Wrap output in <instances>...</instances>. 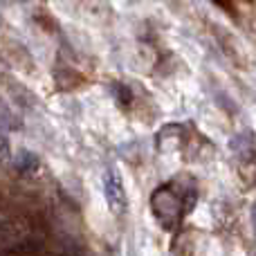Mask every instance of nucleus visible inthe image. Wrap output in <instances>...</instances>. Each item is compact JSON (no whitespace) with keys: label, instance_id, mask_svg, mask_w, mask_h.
<instances>
[{"label":"nucleus","instance_id":"nucleus-1","mask_svg":"<svg viewBox=\"0 0 256 256\" xmlns=\"http://www.w3.org/2000/svg\"><path fill=\"white\" fill-rule=\"evenodd\" d=\"M150 207H153V214L158 216V220L164 225V218H166V214L171 218H168V230H173V225L178 222V218L182 216V202L178 200L176 191L166 189V186H162L160 191H155L153 198H150Z\"/></svg>","mask_w":256,"mask_h":256},{"label":"nucleus","instance_id":"nucleus-2","mask_svg":"<svg viewBox=\"0 0 256 256\" xmlns=\"http://www.w3.org/2000/svg\"><path fill=\"white\" fill-rule=\"evenodd\" d=\"M104 189H106V200L110 204L112 214H124L128 207V200H126L124 182H122V178L115 171H106V176H104Z\"/></svg>","mask_w":256,"mask_h":256},{"label":"nucleus","instance_id":"nucleus-3","mask_svg":"<svg viewBox=\"0 0 256 256\" xmlns=\"http://www.w3.org/2000/svg\"><path fill=\"white\" fill-rule=\"evenodd\" d=\"M254 227H256V207H254Z\"/></svg>","mask_w":256,"mask_h":256}]
</instances>
